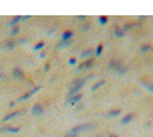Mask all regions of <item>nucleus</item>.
Masks as SVG:
<instances>
[{
  "label": "nucleus",
  "instance_id": "8",
  "mask_svg": "<svg viewBox=\"0 0 153 137\" xmlns=\"http://www.w3.org/2000/svg\"><path fill=\"white\" fill-rule=\"evenodd\" d=\"M45 113V105L43 104H35L31 108V114L32 116H42Z\"/></svg>",
  "mask_w": 153,
  "mask_h": 137
},
{
  "label": "nucleus",
  "instance_id": "24",
  "mask_svg": "<svg viewBox=\"0 0 153 137\" xmlns=\"http://www.w3.org/2000/svg\"><path fill=\"white\" fill-rule=\"evenodd\" d=\"M43 47H45V41H38V43L34 46V51H35V52H38V51H42Z\"/></svg>",
  "mask_w": 153,
  "mask_h": 137
},
{
  "label": "nucleus",
  "instance_id": "4",
  "mask_svg": "<svg viewBox=\"0 0 153 137\" xmlns=\"http://www.w3.org/2000/svg\"><path fill=\"white\" fill-rule=\"evenodd\" d=\"M22 114H25V110H17V111H11V113H8L3 119H2V123H6V122H9V120H12V119H16V117H19V116H22Z\"/></svg>",
  "mask_w": 153,
  "mask_h": 137
},
{
  "label": "nucleus",
  "instance_id": "6",
  "mask_svg": "<svg viewBox=\"0 0 153 137\" xmlns=\"http://www.w3.org/2000/svg\"><path fill=\"white\" fill-rule=\"evenodd\" d=\"M94 66H95V58H89V59H84L83 63H81L78 67H76V69H78V70L81 72V70H87V69H91V67H94Z\"/></svg>",
  "mask_w": 153,
  "mask_h": 137
},
{
  "label": "nucleus",
  "instance_id": "36",
  "mask_svg": "<svg viewBox=\"0 0 153 137\" xmlns=\"http://www.w3.org/2000/svg\"><path fill=\"white\" fill-rule=\"evenodd\" d=\"M94 137H100V134H95V136H94Z\"/></svg>",
  "mask_w": 153,
  "mask_h": 137
},
{
  "label": "nucleus",
  "instance_id": "3",
  "mask_svg": "<svg viewBox=\"0 0 153 137\" xmlns=\"http://www.w3.org/2000/svg\"><path fill=\"white\" fill-rule=\"evenodd\" d=\"M20 127H9V125H3L0 127V134H17L20 133Z\"/></svg>",
  "mask_w": 153,
  "mask_h": 137
},
{
  "label": "nucleus",
  "instance_id": "31",
  "mask_svg": "<svg viewBox=\"0 0 153 137\" xmlns=\"http://www.w3.org/2000/svg\"><path fill=\"white\" fill-rule=\"evenodd\" d=\"M76 20H78V21H86L87 17L86 15H78V17H76Z\"/></svg>",
  "mask_w": 153,
  "mask_h": 137
},
{
  "label": "nucleus",
  "instance_id": "23",
  "mask_svg": "<svg viewBox=\"0 0 153 137\" xmlns=\"http://www.w3.org/2000/svg\"><path fill=\"white\" fill-rule=\"evenodd\" d=\"M103 49H104L103 44H98V46L95 47V56H100L101 53H103Z\"/></svg>",
  "mask_w": 153,
  "mask_h": 137
},
{
  "label": "nucleus",
  "instance_id": "20",
  "mask_svg": "<svg viewBox=\"0 0 153 137\" xmlns=\"http://www.w3.org/2000/svg\"><path fill=\"white\" fill-rule=\"evenodd\" d=\"M133 28H135V24H133V23H126L121 29H123V32H124V34H127V32H130Z\"/></svg>",
  "mask_w": 153,
  "mask_h": 137
},
{
  "label": "nucleus",
  "instance_id": "30",
  "mask_svg": "<svg viewBox=\"0 0 153 137\" xmlns=\"http://www.w3.org/2000/svg\"><path fill=\"white\" fill-rule=\"evenodd\" d=\"M76 64V58H69V66H75Z\"/></svg>",
  "mask_w": 153,
  "mask_h": 137
},
{
  "label": "nucleus",
  "instance_id": "26",
  "mask_svg": "<svg viewBox=\"0 0 153 137\" xmlns=\"http://www.w3.org/2000/svg\"><path fill=\"white\" fill-rule=\"evenodd\" d=\"M107 21H109V18H107V17H104V15H101V17L98 18V23L101 24V26H104V24H107Z\"/></svg>",
  "mask_w": 153,
  "mask_h": 137
},
{
  "label": "nucleus",
  "instance_id": "34",
  "mask_svg": "<svg viewBox=\"0 0 153 137\" xmlns=\"http://www.w3.org/2000/svg\"><path fill=\"white\" fill-rule=\"evenodd\" d=\"M109 137H120L118 134H109Z\"/></svg>",
  "mask_w": 153,
  "mask_h": 137
},
{
  "label": "nucleus",
  "instance_id": "13",
  "mask_svg": "<svg viewBox=\"0 0 153 137\" xmlns=\"http://www.w3.org/2000/svg\"><path fill=\"white\" fill-rule=\"evenodd\" d=\"M81 99H83V95H81V93L75 95V96H72V97L68 99V105H75V104H78V102H81Z\"/></svg>",
  "mask_w": 153,
  "mask_h": 137
},
{
  "label": "nucleus",
  "instance_id": "15",
  "mask_svg": "<svg viewBox=\"0 0 153 137\" xmlns=\"http://www.w3.org/2000/svg\"><path fill=\"white\" fill-rule=\"evenodd\" d=\"M133 117H135V114H133V113H129V114H126V116H123V117H121L120 123H121V125H127L129 122H132V120H133Z\"/></svg>",
  "mask_w": 153,
  "mask_h": 137
},
{
  "label": "nucleus",
  "instance_id": "27",
  "mask_svg": "<svg viewBox=\"0 0 153 137\" xmlns=\"http://www.w3.org/2000/svg\"><path fill=\"white\" fill-rule=\"evenodd\" d=\"M143 85H146L150 92H153V82H147V81H143Z\"/></svg>",
  "mask_w": 153,
  "mask_h": 137
},
{
  "label": "nucleus",
  "instance_id": "7",
  "mask_svg": "<svg viewBox=\"0 0 153 137\" xmlns=\"http://www.w3.org/2000/svg\"><path fill=\"white\" fill-rule=\"evenodd\" d=\"M16 46H17V41L14 40V38H8L6 41H3L2 43V47L3 51H12V49H16Z\"/></svg>",
  "mask_w": 153,
  "mask_h": 137
},
{
  "label": "nucleus",
  "instance_id": "21",
  "mask_svg": "<svg viewBox=\"0 0 153 137\" xmlns=\"http://www.w3.org/2000/svg\"><path fill=\"white\" fill-rule=\"evenodd\" d=\"M139 51H141L143 53H147V52H150V51H153V47L150 46V44H141V47H139Z\"/></svg>",
  "mask_w": 153,
  "mask_h": 137
},
{
  "label": "nucleus",
  "instance_id": "17",
  "mask_svg": "<svg viewBox=\"0 0 153 137\" xmlns=\"http://www.w3.org/2000/svg\"><path fill=\"white\" fill-rule=\"evenodd\" d=\"M113 35H115V38H123V37L126 35L124 32H123V29H121V26H117L113 29Z\"/></svg>",
  "mask_w": 153,
  "mask_h": 137
},
{
  "label": "nucleus",
  "instance_id": "16",
  "mask_svg": "<svg viewBox=\"0 0 153 137\" xmlns=\"http://www.w3.org/2000/svg\"><path fill=\"white\" fill-rule=\"evenodd\" d=\"M120 114H121V110L120 108H113V110H110V111L106 113V117H118Z\"/></svg>",
  "mask_w": 153,
  "mask_h": 137
},
{
  "label": "nucleus",
  "instance_id": "2",
  "mask_svg": "<svg viewBox=\"0 0 153 137\" xmlns=\"http://www.w3.org/2000/svg\"><path fill=\"white\" fill-rule=\"evenodd\" d=\"M95 128H97V123H81V125H76V127H74V128L71 130V133H74V134H78V136H80V133L91 131V130H95Z\"/></svg>",
  "mask_w": 153,
  "mask_h": 137
},
{
  "label": "nucleus",
  "instance_id": "28",
  "mask_svg": "<svg viewBox=\"0 0 153 137\" xmlns=\"http://www.w3.org/2000/svg\"><path fill=\"white\" fill-rule=\"evenodd\" d=\"M89 29H91V24L89 23H83L81 24V31H89Z\"/></svg>",
  "mask_w": 153,
  "mask_h": 137
},
{
  "label": "nucleus",
  "instance_id": "29",
  "mask_svg": "<svg viewBox=\"0 0 153 137\" xmlns=\"http://www.w3.org/2000/svg\"><path fill=\"white\" fill-rule=\"evenodd\" d=\"M63 137H80V136H78V134H74V133H71V131H69V133H66Z\"/></svg>",
  "mask_w": 153,
  "mask_h": 137
},
{
  "label": "nucleus",
  "instance_id": "19",
  "mask_svg": "<svg viewBox=\"0 0 153 137\" xmlns=\"http://www.w3.org/2000/svg\"><path fill=\"white\" fill-rule=\"evenodd\" d=\"M104 84H106V81H104V79H100L98 82H95V84H94V87H92V92H97V90H100V89H101V87H103Z\"/></svg>",
  "mask_w": 153,
  "mask_h": 137
},
{
  "label": "nucleus",
  "instance_id": "12",
  "mask_svg": "<svg viewBox=\"0 0 153 137\" xmlns=\"http://www.w3.org/2000/svg\"><path fill=\"white\" fill-rule=\"evenodd\" d=\"M72 37H74V31H72V29H68V31H65V32L61 34L60 40H61V41H71Z\"/></svg>",
  "mask_w": 153,
  "mask_h": 137
},
{
  "label": "nucleus",
  "instance_id": "5",
  "mask_svg": "<svg viewBox=\"0 0 153 137\" xmlns=\"http://www.w3.org/2000/svg\"><path fill=\"white\" fill-rule=\"evenodd\" d=\"M42 89V85H37V87H34V89L32 90H29V92H26V93H25V95H22L19 99H17V102H23V101H26V99H29L31 96H34L38 90H40Z\"/></svg>",
  "mask_w": 153,
  "mask_h": 137
},
{
  "label": "nucleus",
  "instance_id": "35",
  "mask_svg": "<svg viewBox=\"0 0 153 137\" xmlns=\"http://www.w3.org/2000/svg\"><path fill=\"white\" fill-rule=\"evenodd\" d=\"M2 78H5V76H3V73H0V79H2Z\"/></svg>",
  "mask_w": 153,
  "mask_h": 137
},
{
  "label": "nucleus",
  "instance_id": "32",
  "mask_svg": "<svg viewBox=\"0 0 153 137\" xmlns=\"http://www.w3.org/2000/svg\"><path fill=\"white\" fill-rule=\"evenodd\" d=\"M49 69H51V64H45V67H43V70H45V72H48Z\"/></svg>",
  "mask_w": 153,
  "mask_h": 137
},
{
  "label": "nucleus",
  "instance_id": "1",
  "mask_svg": "<svg viewBox=\"0 0 153 137\" xmlns=\"http://www.w3.org/2000/svg\"><path fill=\"white\" fill-rule=\"evenodd\" d=\"M92 76H87V78H84V79H81V78H78V79H75L74 82H72V87L69 89V92H68V99L69 97H72V96H75V95H78L80 93V90L84 87V84L87 82V79H91Z\"/></svg>",
  "mask_w": 153,
  "mask_h": 137
},
{
  "label": "nucleus",
  "instance_id": "11",
  "mask_svg": "<svg viewBox=\"0 0 153 137\" xmlns=\"http://www.w3.org/2000/svg\"><path fill=\"white\" fill-rule=\"evenodd\" d=\"M94 55H95V49H86L84 52H81V55H80V58L81 59H89V58H94Z\"/></svg>",
  "mask_w": 153,
  "mask_h": 137
},
{
  "label": "nucleus",
  "instance_id": "33",
  "mask_svg": "<svg viewBox=\"0 0 153 137\" xmlns=\"http://www.w3.org/2000/svg\"><path fill=\"white\" fill-rule=\"evenodd\" d=\"M29 18H31L29 15H23V17H22V21H26V20H29Z\"/></svg>",
  "mask_w": 153,
  "mask_h": 137
},
{
  "label": "nucleus",
  "instance_id": "14",
  "mask_svg": "<svg viewBox=\"0 0 153 137\" xmlns=\"http://www.w3.org/2000/svg\"><path fill=\"white\" fill-rule=\"evenodd\" d=\"M22 21V15H16V17H12L11 18V21L8 23V28H16V26H19V23Z\"/></svg>",
  "mask_w": 153,
  "mask_h": 137
},
{
  "label": "nucleus",
  "instance_id": "22",
  "mask_svg": "<svg viewBox=\"0 0 153 137\" xmlns=\"http://www.w3.org/2000/svg\"><path fill=\"white\" fill-rule=\"evenodd\" d=\"M71 44H72V40H71V41H60L55 47H57V49H61V47H69Z\"/></svg>",
  "mask_w": 153,
  "mask_h": 137
},
{
  "label": "nucleus",
  "instance_id": "25",
  "mask_svg": "<svg viewBox=\"0 0 153 137\" xmlns=\"http://www.w3.org/2000/svg\"><path fill=\"white\" fill-rule=\"evenodd\" d=\"M20 31H22V28H20V26L12 28V29H11V37H16V35H19V34H20Z\"/></svg>",
  "mask_w": 153,
  "mask_h": 137
},
{
  "label": "nucleus",
  "instance_id": "18",
  "mask_svg": "<svg viewBox=\"0 0 153 137\" xmlns=\"http://www.w3.org/2000/svg\"><path fill=\"white\" fill-rule=\"evenodd\" d=\"M127 72H129V67H127V66H121V67H120L117 72H115V73H117L118 76H124V75H126Z\"/></svg>",
  "mask_w": 153,
  "mask_h": 137
},
{
  "label": "nucleus",
  "instance_id": "9",
  "mask_svg": "<svg viewBox=\"0 0 153 137\" xmlns=\"http://www.w3.org/2000/svg\"><path fill=\"white\" fill-rule=\"evenodd\" d=\"M121 66H124L121 59H110L109 64H107V69H109V70H113V72H117Z\"/></svg>",
  "mask_w": 153,
  "mask_h": 137
},
{
  "label": "nucleus",
  "instance_id": "10",
  "mask_svg": "<svg viewBox=\"0 0 153 137\" xmlns=\"http://www.w3.org/2000/svg\"><path fill=\"white\" fill-rule=\"evenodd\" d=\"M11 75H12V78H14V79H23L25 78V73H23V70L20 67H14L12 72H11Z\"/></svg>",
  "mask_w": 153,
  "mask_h": 137
}]
</instances>
